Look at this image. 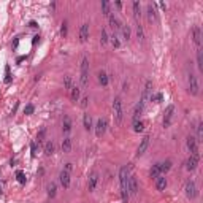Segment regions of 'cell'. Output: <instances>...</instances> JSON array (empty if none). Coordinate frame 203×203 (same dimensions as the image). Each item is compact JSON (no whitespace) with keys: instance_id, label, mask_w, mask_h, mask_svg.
Listing matches in <instances>:
<instances>
[{"instance_id":"obj_35","label":"cell","mask_w":203,"mask_h":203,"mask_svg":"<svg viewBox=\"0 0 203 203\" xmlns=\"http://www.w3.org/2000/svg\"><path fill=\"white\" fill-rule=\"evenodd\" d=\"M149 175H151V178H157V176H160V167H159V163H156V165H152V168L149 170Z\"/></svg>"},{"instance_id":"obj_4","label":"cell","mask_w":203,"mask_h":203,"mask_svg":"<svg viewBox=\"0 0 203 203\" xmlns=\"http://www.w3.org/2000/svg\"><path fill=\"white\" fill-rule=\"evenodd\" d=\"M184 192H186V197H187L189 200H195L198 197V187H197V182L189 179L187 182H186L184 186Z\"/></svg>"},{"instance_id":"obj_15","label":"cell","mask_w":203,"mask_h":203,"mask_svg":"<svg viewBox=\"0 0 203 203\" xmlns=\"http://www.w3.org/2000/svg\"><path fill=\"white\" fill-rule=\"evenodd\" d=\"M97 184H98V173L94 172V173H91V176H89V179H87V191H89V192H94L95 187H97Z\"/></svg>"},{"instance_id":"obj_10","label":"cell","mask_w":203,"mask_h":203,"mask_svg":"<svg viewBox=\"0 0 203 203\" xmlns=\"http://www.w3.org/2000/svg\"><path fill=\"white\" fill-rule=\"evenodd\" d=\"M70 181H72V178H70V173H68V172L62 170V172L59 173V182H60V186H62L64 189H68V187H70Z\"/></svg>"},{"instance_id":"obj_16","label":"cell","mask_w":203,"mask_h":203,"mask_svg":"<svg viewBox=\"0 0 203 203\" xmlns=\"http://www.w3.org/2000/svg\"><path fill=\"white\" fill-rule=\"evenodd\" d=\"M149 140H151V138L146 135V137H143V140L140 141V146H138V149H137V156H138V157L143 156L144 152H146V149L149 148Z\"/></svg>"},{"instance_id":"obj_23","label":"cell","mask_w":203,"mask_h":203,"mask_svg":"<svg viewBox=\"0 0 203 203\" xmlns=\"http://www.w3.org/2000/svg\"><path fill=\"white\" fill-rule=\"evenodd\" d=\"M146 14H148V21L149 22H154L156 21V8H154V5H152V3H148Z\"/></svg>"},{"instance_id":"obj_1","label":"cell","mask_w":203,"mask_h":203,"mask_svg":"<svg viewBox=\"0 0 203 203\" xmlns=\"http://www.w3.org/2000/svg\"><path fill=\"white\" fill-rule=\"evenodd\" d=\"M130 172H129V167H121L119 170V182H121V198L124 203H129V191H127V181H129Z\"/></svg>"},{"instance_id":"obj_30","label":"cell","mask_w":203,"mask_h":203,"mask_svg":"<svg viewBox=\"0 0 203 203\" xmlns=\"http://www.w3.org/2000/svg\"><path fill=\"white\" fill-rule=\"evenodd\" d=\"M43 152H45V156H53L54 154V143L53 141H46L45 148H43Z\"/></svg>"},{"instance_id":"obj_39","label":"cell","mask_w":203,"mask_h":203,"mask_svg":"<svg viewBox=\"0 0 203 203\" xmlns=\"http://www.w3.org/2000/svg\"><path fill=\"white\" fill-rule=\"evenodd\" d=\"M137 37H138L140 41H144V32H143L141 24H137Z\"/></svg>"},{"instance_id":"obj_9","label":"cell","mask_w":203,"mask_h":203,"mask_svg":"<svg viewBox=\"0 0 203 203\" xmlns=\"http://www.w3.org/2000/svg\"><path fill=\"white\" fill-rule=\"evenodd\" d=\"M173 113H175V106L173 105H168L163 114V127H170L172 119H173Z\"/></svg>"},{"instance_id":"obj_28","label":"cell","mask_w":203,"mask_h":203,"mask_svg":"<svg viewBox=\"0 0 203 203\" xmlns=\"http://www.w3.org/2000/svg\"><path fill=\"white\" fill-rule=\"evenodd\" d=\"M62 152H65V154H67V152H70L72 151V138H68V137H65L64 140H62Z\"/></svg>"},{"instance_id":"obj_46","label":"cell","mask_w":203,"mask_h":203,"mask_svg":"<svg viewBox=\"0 0 203 203\" xmlns=\"http://www.w3.org/2000/svg\"><path fill=\"white\" fill-rule=\"evenodd\" d=\"M64 170L70 173V172L73 170V163H70V162H68V163H65V167H64Z\"/></svg>"},{"instance_id":"obj_50","label":"cell","mask_w":203,"mask_h":203,"mask_svg":"<svg viewBox=\"0 0 203 203\" xmlns=\"http://www.w3.org/2000/svg\"><path fill=\"white\" fill-rule=\"evenodd\" d=\"M0 194H2V189H0Z\"/></svg>"},{"instance_id":"obj_42","label":"cell","mask_w":203,"mask_h":203,"mask_svg":"<svg viewBox=\"0 0 203 203\" xmlns=\"http://www.w3.org/2000/svg\"><path fill=\"white\" fill-rule=\"evenodd\" d=\"M67 33H68V26H67V22H62V27H60V35H62V37H67Z\"/></svg>"},{"instance_id":"obj_11","label":"cell","mask_w":203,"mask_h":203,"mask_svg":"<svg viewBox=\"0 0 203 203\" xmlns=\"http://www.w3.org/2000/svg\"><path fill=\"white\" fill-rule=\"evenodd\" d=\"M186 146H187L191 154H198V141L194 137H191V135L187 137V140H186Z\"/></svg>"},{"instance_id":"obj_14","label":"cell","mask_w":203,"mask_h":203,"mask_svg":"<svg viewBox=\"0 0 203 203\" xmlns=\"http://www.w3.org/2000/svg\"><path fill=\"white\" fill-rule=\"evenodd\" d=\"M192 41L195 43L197 48H200V45H201V29L198 26L192 27Z\"/></svg>"},{"instance_id":"obj_43","label":"cell","mask_w":203,"mask_h":203,"mask_svg":"<svg viewBox=\"0 0 203 203\" xmlns=\"http://www.w3.org/2000/svg\"><path fill=\"white\" fill-rule=\"evenodd\" d=\"M33 111H35V106H33L32 103L26 105V108H24V113H26V114H33Z\"/></svg>"},{"instance_id":"obj_21","label":"cell","mask_w":203,"mask_h":203,"mask_svg":"<svg viewBox=\"0 0 203 203\" xmlns=\"http://www.w3.org/2000/svg\"><path fill=\"white\" fill-rule=\"evenodd\" d=\"M108 21H110V27H111V29H113L116 33H117V30H121V26H122V24L119 22V19H117L114 14H111V16H110V18H108Z\"/></svg>"},{"instance_id":"obj_26","label":"cell","mask_w":203,"mask_h":203,"mask_svg":"<svg viewBox=\"0 0 203 203\" xmlns=\"http://www.w3.org/2000/svg\"><path fill=\"white\" fill-rule=\"evenodd\" d=\"M172 160H163V162H160L159 163V167H160V175H165V173H168L172 170Z\"/></svg>"},{"instance_id":"obj_37","label":"cell","mask_w":203,"mask_h":203,"mask_svg":"<svg viewBox=\"0 0 203 203\" xmlns=\"http://www.w3.org/2000/svg\"><path fill=\"white\" fill-rule=\"evenodd\" d=\"M108 41H110V35H108L106 29H102V33H100V43H102V45H108Z\"/></svg>"},{"instance_id":"obj_36","label":"cell","mask_w":203,"mask_h":203,"mask_svg":"<svg viewBox=\"0 0 203 203\" xmlns=\"http://www.w3.org/2000/svg\"><path fill=\"white\" fill-rule=\"evenodd\" d=\"M144 130V122L143 121H133V132H137V133H140V132H143Z\"/></svg>"},{"instance_id":"obj_2","label":"cell","mask_w":203,"mask_h":203,"mask_svg":"<svg viewBox=\"0 0 203 203\" xmlns=\"http://www.w3.org/2000/svg\"><path fill=\"white\" fill-rule=\"evenodd\" d=\"M79 83H81V87H87V86H89V59H87L86 56L81 59Z\"/></svg>"},{"instance_id":"obj_7","label":"cell","mask_w":203,"mask_h":203,"mask_svg":"<svg viewBox=\"0 0 203 203\" xmlns=\"http://www.w3.org/2000/svg\"><path fill=\"white\" fill-rule=\"evenodd\" d=\"M106 127H108V121L105 119V117H100V119H97V122H95L94 129H95V135H97L98 138H102V137L105 135Z\"/></svg>"},{"instance_id":"obj_29","label":"cell","mask_w":203,"mask_h":203,"mask_svg":"<svg viewBox=\"0 0 203 203\" xmlns=\"http://www.w3.org/2000/svg\"><path fill=\"white\" fill-rule=\"evenodd\" d=\"M102 13H103L106 18L111 16V3L108 2V0H103V2H102Z\"/></svg>"},{"instance_id":"obj_20","label":"cell","mask_w":203,"mask_h":203,"mask_svg":"<svg viewBox=\"0 0 203 203\" xmlns=\"http://www.w3.org/2000/svg\"><path fill=\"white\" fill-rule=\"evenodd\" d=\"M156 189L160 191V192L167 189V178H165L163 175H160V176L156 178Z\"/></svg>"},{"instance_id":"obj_12","label":"cell","mask_w":203,"mask_h":203,"mask_svg":"<svg viewBox=\"0 0 203 203\" xmlns=\"http://www.w3.org/2000/svg\"><path fill=\"white\" fill-rule=\"evenodd\" d=\"M89 22H84V24H81V27H79V41L81 43H86L87 41V38H89Z\"/></svg>"},{"instance_id":"obj_3","label":"cell","mask_w":203,"mask_h":203,"mask_svg":"<svg viewBox=\"0 0 203 203\" xmlns=\"http://www.w3.org/2000/svg\"><path fill=\"white\" fill-rule=\"evenodd\" d=\"M113 113H114V121L117 125H121L124 121V108H122V98L117 95L113 98Z\"/></svg>"},{"instance_id":"obj_13","label":"cell","mask_w":203,"mask_h":203,"mask_svg":"<svg viewBox=\"0 0 203 203\" xmlns=\"http://www.w3.org/2000/svg\"><path fill=\"white\" fill-rule=\"evenodd\" d=\"M151 91H152V81H146V84H144V89H143V94H141V100H140L143 105H146L148 98L151 97Z\"/></svg>"},{"instance_id":"obj_17","label":"cell","mask_w":203,"mask_h":203,"mask_svg":"<svg viewBox=\"0 0 203 203\" xmlns=\"http://www.w3.org/2000/svg\"><path fill=\"white\" fill-rule=\"evenodd\" d=\"M72 129H73V124H72L70 116H64V119H62V132L64 133H70Z\"/></svg>"},{"instance_id":"obj_19","label":"cell","mask_w":203,"mask_h":203,"mask_svg":"<svg viewBox=\"0 0 203 203\" xmlns=\"http://www.w3.org/2000/svg\"><path fill=\"white\" fill-rule=\"evenodd\" d=\"M119 32H121V35H122V40H125V41H129V40H130V37H132V29H130V26L122 24Z\"/></svg>"},{"instance_id":"obj_22","label":"cell","mask_w":203,"mask_h":203,"mask_svg":"<svg viewBox=\"0 0 203 203\" xmlns=\"http://www.w3.org/2000/svg\"><path fill=\"white\" fill-rule=\"evenodd\" d=\"M97 78H98V83H100L103 87H106L108 84H110V76H108L103 70H100V72L97 73Z\"/></svg>"},{"instance_id":"obj_32","label":"cell","mask_w":203,"mask_h":203,"mask_svg":"<svg viewBox=\"0 0 203 203\" xmlns=\"http://www.w3.org/2000/svg\"><path fill=\"white\" fill-rule=\"evenodd\" d=\"M110 41H111V45H113V48H116V49H119L121 48V40H119V35L114 32L113 35L110 37Z\"/></svg>"},{"instance_id":"obj_33","label":"cell","mask_w":203,"mask_h":203,"mask_svg":"<svg viewBox=\"0 0 203 203\" xmlns=\"http://www.w3.org/2000/svg\"><path fill=\"white\" fill-rule=\"evenodd\" d=\"M64 87L70 92V89L73 87V78L70 76V75H67V76H64Z\"/></svg>"},{"instance_id":"obj_8","label":"cell","mask_w":203,"mask_h":203,"mask_svg":"<svg viewBox=\"0 0 203 203\" xmlns=\"http://www.w3.org/2000/svg\"><path fill=\"white\" fill-rule=\"evenodd\" d=\"M198 162H200V156H198V154H191V156L187 157V160H186V170H189V172L197 170Z\"/></svg>"},{"instance_id":"obj_49","label":"cell","mask_w":203,"mask_h":203,"mask_svg":"<svg viewBox=\"0 0 203 203\" xmlns=\"http://www.w3.org/2000/svg\"><path fill=\"white\" fill-rule=\"evenodd\" d=\"M159 5H160V8H162V10H167V5H165V3H162V2H160Z\"/></svg>"},{"instance_id":"obj_6","label":"cell","mask_w":203,"mask_h":203,"mask_svg":"<svg viewBox=\"0 0 203 203\" xmlns=\"http://www.w3.org/2000/svg\"><path fill=\"white\" fill-rule=\"evenodd\" d=\"M127 191H129V195H137L138 191H140V184H138V179H137V176H135V175H130V176H129Z\"/></svg>"},{"instance_id":"obj_40","label":"cell","mask_w":203,"mask_h":203,"mask_svg":"<svg viewBox=\"0 0 203 203\" xmlns=\"http://www.w3.org/2000/svg\"><path fill=\"white\" fill-rule=\"evenodd\" d=\"M16 179H18L21 184H26V181H27V178H26V175H24V172H16Z\"/></svg>"},{"instance_id":"obj_18","label":"cell","mask_w":203,"mask_h":203,"mask_svg":"<svg viewBox=\"0 0 203 203\" xmlns=\"http://www.w3.org/2000/svg\"><path fill=\"white\" fill-rule=\"evenodd\" d=\"M79 97H81V87L79 86H76V84H73V87L70 89V98H72V102H76L79 100Z\"/></svg>"},{"instance_id":"obj_44","label":"cell","mask_w":203,"mask_h":203,"mask_svg":"<svg viewBox=\"0 0 203 203\" xmlns=\"http://www.w3.org/2000/svg\"><path fill=\"white\" fill-rule=\"evenodd\" d=\"M45 133H46V129L43 127V129L40 130V133H38V137H37V140H38V144H41V141H43V138H45Z\"/></svg>"},{"instance_id":"obj_38","label":"cell","mask_w":203,"mask_h":203,"mask_svg":"<svg viewBox=\"0 0 203 203\" xmlns=\"http://www.w3.org/2000/svg\"><path fill=\"white\" fill-rule=\"evenodd\" d=\"M201 138H203V122H198V124H197V138H195V140L200 143Z\"/></svg>"},{"instance_id":"obj_27","label":"cell","mask_w":203,"mask_h":203,"mask_svg":"<svg viewBox=\"0 0 203 203\" xmlns=\"http://www.w3.org/2000/svg\"><path fill=\"white\" fill-rule=\"evenodd\" d=\"M132 10H133V16H135V18H137V19H140L141 18V5H140V2H137V0H135V2L132 3Z\"/></svg>"},{"instance_id":"obj_24","label":"cell","mask_w":203,"mask_h":203,"mask_svg":"<svg viewBox=\"0 0 203 203\" xmlns=\"http://www.w3.org/2000/svg\"><path fill=\"white\" fill-rule=\"evenodd\" d=\"M83 125H84V129H86L87 132L94 129V125H92V117H91L89 113H84V116H83Z\"/></svg>"},{"instance_id":"obj_31","label":"cell","mask_w":203,"mask_h":203,"mask_svg":"<svg viewBox=\"0 0 203 203\" xmlns=\"http://www.w3.org/2000/svg\"><path fill=\"white\" fill-rule=\"evenodd\" d=\"M197 67L200 72H203V49L201 48L197 49Z\"/></svg>"},{"instance_id":"obj_25","label":"cell","mask_w":203,"mask_h":203,"mask_svg":"<svg viewBox=\"0 0 203 203\" xmlns=\"http://www.w3.org/2000/svg\"><path fill=\"white\" fill-rule=\"evenodd\" d=\"M143 110H144V105L141 103V102H138V103L135 105V108H133V121L140 119V114L143 113Z\"/></svg>"},{"instance_id":"obj_5","label":"cell","mask_w":203,"mask_h":203,"mask_svg":"<svg viewBox=\"0 0 203 203\" xmlns=\"http://www.w3.org/2000/svg\"><path fill=\"white\" fill-rule=\"evenodd\" d=\"M187 81H189V92L192 94V95H198L200 94V83H198V78H197V75H194V73H189V78H187Z\"/></svg>"},{"instance_id":"obj_47","label":"cell","mask_w":203,"mask_h":203,"mask_svg":"<svg viewBox=\"0 0 203 203\" xmlns=\"http://www.w3.org/2000/svg\"><path fill=\"white\" fill-rule=\"evenodd\" d=\"M114 5H116V7H117V8H119V10H121V8H122V3H121V2H114Z\"/></svg>"},{"instance_id":"obj_34","label":"cell","mask_w":203,"mask_h":203,"mask_svg":"<svg viewBox=\"0 0 203 203\" xmlns=\"http://www.w3.org/2000/svg\"><path fill=\"white\" fill-rule=\"evenodd\" d=\"M56 194H57V186H56V182H51L48 186V197L49 198H54Z\"/></svg>"},{"instance_id":"obj_41","label":"cell","mask_w":203,"mask_h":203,"mask_svg":"<svg viewBox=\"0 0 203 203\" xmlns=\"http://www.w3.org/2000/svg\"><path fill=\"white\" fill-rule=\"evenodd\" d=\"M37 151H38L37 141H32V143H30V154H32V157H35V156H37Z\"/></svg>"},{"instance_id":"obj_45","label":"cell","mask_w":203,"mask_h":203,"mask_svg":"<svg viewBox=\"0 0 203 203\" xmlns=\"http://www.w3.org/2000/svg\"><path fill=\"white\" fill-rule=\"evenodd\" d=\"M89 105V97H83L81 98V108H87Z\"/></svg>"},{"instance_id":"obj_48","label":"cell","mask_w":203,"mask_h":203,"mask_svg":"<svg viewBox=\"0 0 203 203\" xmlns=\"http://www.w3.org/2000/svg\"><path fill=\"white\" fill-rule=\"evenodd\" d=\"M37 41H40V37H38V35L33 37V43H37Z\"/></svg>"}]
</instances>
